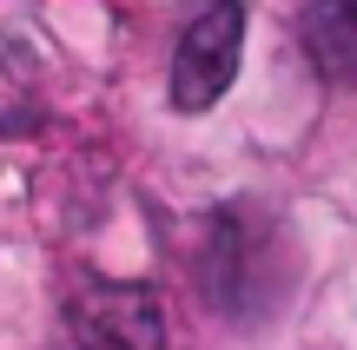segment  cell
I'll list each match as a JSON object with an SVG mask.
<instances>
[{"instance_id": "cell-1", "label": "cell", "mask_w": 357, "mask_h": 350, "mask_svg": "<svg viewBox=\"0 0 357 350\" xmlns=\"http://www.w3.org/2000/svg\"><path fill=\"white\" fill-rule=\"evenodd\" d=\"M238 47H245V7L238 0H205L185 20L178 53H172V106L178 113L218 106V93L238 73Z\"/></svg>"}, {"instance_id": "cell-2", "label": "cell", "mask_w": 357, "mask_h": 350, "mask_svg": "<svg viewBox=\"0 0 357 350\" xmlns=\"http://www.w3.org/2000/svg\"><path fill=\"white\" fill-rule=\"evenodd\" d=\"M60 350H166V317L146 285H79L66 298Z\"/></svg>"}, {"instance_id": "cell-3", "label": "cell", "mask_w": 357, "mask_h": 350, "mask_svg": "<svg viewBox=\"0 0 357 350\" xmlns=\"http://www.w3.org/2000/svg\"><path fill=\"white\" fill-rule=\"evenodd\" d=\"M305 53L331 86H357V0H305Z\"/></svg>"}]
</instances>
